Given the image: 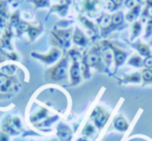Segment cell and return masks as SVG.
Segmentation results:
<instances>
[{
    "label": "cell",
    "instance_id": "7402d4cb",
    "mask_svg": "<svg viewBox=\"0 0 152 141\" xmlns=\"http://www.w3.org/2000/svg\"><path fill=\"white\" fill-rule=\"evenodd\" d=\"M129 64L133 65V67H142V65L144 64V61L142 60V58L139 56V55H134V56H132L130 59H129L128 61Z\"/></svg>",
    "mask_w": 152,
    "mask_h": 141
},
{
    "label": "cell",
    "instance_id": "9a60e30c",
    "mask_svg": "<svg viewBox=\"0 0 152 141\" xmlns=\"http://www.w3.org/2000/svg\"><path fill=\"white\" fill-rule=\"evenodd\" d=\"M12 0H0V17L9 18V9H7V4L11 2Z\"/></svg>",
    "mask_w": 152,
    "mask_h": 141
},
{
    "label": "cell",
    "instance_id": "5b68a950",
    "mask_svg": "<svg viewBox=\"0 0 152 141\" xmlns=\"http://www.w3.org/2000/svg\"><path fill=\"white\" fill-rule=\"evenodd\" d=\"M61 49L59 48H53L47 54H38V53H31V56L36 57V58L42 60L46 64H51V63L55 62L61 56Z\"/></svg>",
    "mask_w": 152,
    "mask_h": 141
},
{
    "label": "cell",
    "instance_id": "2e32d148",
    "mask_svg": "<svg viewBox=\"0 0 152 141\" xmlns=\"http://www.w3.org/2000/svg\"><path fill=\"white\" fill-rule=\"evenodd\" d=\"M16 71H17V67L15 64H7L0 69V73L7 75V76H13Z\"/></svg>",
    "mask_w": 152,
    "mask_h": 141
},
{
    "label": "cell",
    "instance_id": "603a6c76",
    "mask_svg": "<svg viewBox=\"0 0 152 141\" xmlns=\"http://www.w3.org/2000/svg\"><path fill=\"white\" fill-rule=\"evenodd\" d=\"M152 33V17H149L147 21V28H146V38L150 36Z\"/></svg>",
    "mask_w": 152,
    "mask_h": 141
},
{
    "label": "cell",
    "instance_id": "ffe728a7",
    "mask_svg": "<svg viewBox=\"0 0 152 141\" xmlns=\"http://www.w3.org/2000/svg\"><path fill=\"white\" fill-rule=\"evenodd\" d=\"M131 38H134L135 36H137L140 34L142 30V23L140 21H135L132 24V28H131Z\"/></svg>",
    "mask_w": 152,
    "mask_h": 141
},
{
    "label": "cell",
    "instance_id": "e0dca14e",
    "mask_svg": "<svg viewBox=\"0 0 152 141\" xmlns=\"http://www.w3.org/2000/svg\"><path fill=\"white\" fill-rule=\"evenodd\" d=\"M28 1L34 3V9H45L50 7V0H28Z\"/></svg>",
    "mask_w": 152,
    "mask_h": 141
},
{
    "label": "cell",
    "instance_id": "d6986e66",
    "mask_svg": "<svg viewBox=\"0 0 152 141\" xmlns=\"http://www.w3.org/2000/svg\"><path fill=\"white\" fill-rule=\"evenodd\" d=\"M142 79L145 83H152V69H145L142 71Z\"/></svg>",
    "mask_w": 152,
    "mask_h": 141
},
{
    "label": "cell",
    "instance_id": "277c9868",
    "mask_svg": "<svg viewBox=\"0 0 152 141\" xmlns=\"http://www.w3.org/2000/svg\"><path fill=\"white\" fill-rule=\"evenodd\" d=\"M102 7L101 0H81L80 14H86L88 17H95Z\"/></svg>",
    "mask_w": 152,
    "mask_h": 141
},
{
    "label": "cell",
    "instance_id": "8fae6325",
    "mask_svg": "<svg viewBox=\"0 0 152 141\" xmlns=\"http://www.w3.org/2000/svg\"><path fill=\"white\" fill-rule=\"evenodd\" d=\"M78 20H79V22H80V23L83 24L86 28H87V29L91 30L92 32H97V28H96V26L94 25V23L89 19V18H87L86 16L79 14Z\"/></svg>",
    "mask_w": 152,
    "mask_h": 141
},
{
    "label": "cell",
    "instance_id": "484cf974",
    "mask_svg": "<svg viewBox=\"0 0 152 141\" xmlns=\"http://www.w3.org/2000/svg\"><path fill=\"white\" fill-rule=\"evenodd\" d=\"M137 3H139V4L143 5L144 3H146V1H147V0H137Z\"/></svg>",
    "mask_w": 152,
    "mask_h": 141
},
{
    "label": "cell",
    "instance_id": "3957f363",
    "mask_svg": "<svg viewBox=\"0 0 152 141\" xmlns=\"http://www.w3.org/2000/svg\"><path fill=\"white\" fill-rule=\"evenodd\" d=\"M18 89H19V84L15 77L0 73V93L17 91Z\"/></svg>",
    "mask_w": 152,
    "mask_h": 141
},
{
    "label": "cell",
    "instance_id": "4316f807",
    "mask_svg": "<svg viewBox=\"0 0 152 141\" xmlns=\"http://www.w3.org/2000/svg\"><path fill=\"white\" fill-rule=\"evenodd\" d=\"M149 17H152V9H149Z\"/></svg>",
    "mask_w": 152,
    "mask_h": 141
},
{
    "label": "cell",
    "instance_id": "7a4b0ae2",
    "mask_svg": "<svg viewBox=\"0 0 152 141\" xmlns=\"http://www.w3.org/2000/svg\"><path fill=\"white\" fill-rule=\"evenodd\" d=\"M71 34V28H54L52 30L53 44L57 46V48H69Z\"/></svg>",
    "mask_w": 152,
    "mask_h": 141
},
{
    "label": "cell",
    "instance_id": "30bf717a",
    "mask_svg": "<svg viewBox=\"0 0 152 141\" xmlns=\"http://www.w3.org/2000/svg\"><path fill=\"white\" fill-rule=\"evenodd\" d=\"M142 7H143V5L137 3L134 7L129 9L127 15L125 16V20H126L127 22H135V20H137V18L140 17V15H141Z\"/></svg>",
    "mask_w": 152,
    "mask_h": 141
},
{
    "label": "cell",
    "instance_id": "ba28073f",
    "mask_svg": "<svg viewBox=\"0 0 152 141\" xmlns=\"http://www.w3.org/2000/svg\"><path fill=\"white\" fill-rule=\"evenodd\" d=\"M124 19H125V16L122 12H117L116 14L112 15V23H110V28L103 33V35H105L106 33H108V32L113 31V30L120 27V26L123 24V22H124Z\"/></svg>",
    "mask_w": 152,
    "mask_h": 141
},
{
    "label": "cell",
    "instance_id": "8992f818",
    "mask_svg": "<svg viewBox=\"0 0 152 141\" xmlns=\"http://www.w3.org/2000/svg\"><path fill=\"white\" fill-rule=\"evenodd\" d=\"M72 3V0H58V3L53 4L50 9V12H55L61 17H65L68 13L70 4Z\"/></svg>",
    "mask_w": 152,
    "mask_h": 141
},
{
    "label": "cell",
    "instance_id": "52a82bcc",
    "mask_svg": "<svg viewBox=\"0 0 152 141\" xmlns=\"http://www.w3.org/2000/svg\"><path fill=\"white\" fill-rule=\"evenodd\" d=\"M108 46L110 47V49L113 50V53H114V60H115V63H116V67H120L123 62L125 61L127 57V53L125 51L121 50V49L117 48L116 46L112 44L110 42H107Z\"/></svg>",
    "mask_w": 152,
    "mask_h": 141
},
{
    "label": "cell",
    "instance_id": "4fadbf2b",
    "mask_svg": "<svg viewBox=\"0 0 152 141\" xmlns=\"http://www.w3.org/2000/svg\"><path fill=\"white\" fill-rule=\"evenodd\" d=\"M134 46L142 56H146V57L150 56L151 51H150V48L147 46V45L143 44V43H137V44H135Z\"/></svg>",
    "mask_w": 152,
    "mask_h": 141
},
{
    "label": "cell",
    "instance_id": "5bb4252c",
    "mask_svg": "<svg viewBox=\"0 0 152 141\" xmlns=\"http://www.w3.org/2000/svg\"><path fill=\"white\" fill-rule=\"evenodd\" d=\"M106 7L110 12H114L120 7L122 3H124V0H105Z\"/></svg>",
    "mask_w": 152,
    "mask_h": 141
},
{
    "label": "cell",
    "instance_id": "44dd1931",
    "mask_svg": "<svg viewBox=\"0 0 152 141\" xmlns=\"http://www.w3.org/2000/svg\"><path fill=\"white\" fill-rule=\"evenodd\" d=\"M142 79V75L140 73H133L131 75L125 77L124 81L125 82H132V83H139Z\"/></svg>",
    "mask_w": 152,
    "mask_h": 141
},
{
    "label": "cell",
    "instance_id": "cb8c5ba5",
    "mask_svg": "<svg viewBox=\"0 0 152 141\" xmlns=\"http://www.w3.org/2000/svg\"><path fill=\"white\" fill-rule=\"evenodd\" d=\"M137 4V0H124V5L129 9H132V7H134Z\"/></svg>",
    "mask_w": 152,
    "mask_h": 141
},
{
    "label": "cell",
    "instance_id": "6da1fadb",
    "mask_svg": "<svg viewBox=\"0 0 152 141\" xmlns=\"http://www.w3.org/2000/svg\"><path fill=\"white\" fill-rule=\"evenodd\" d=\"M68 58L69 55L64 56L54 67L47 69L45 73V77L47 80L50 81H61L67 78L68 74Z\"/></svg>",
    "mask_w": 152,
    "mask_h": 141
},
{
    "label": "cell",
    "instance_id": "9c48e42d",
    "mask_svg": "<svg viewBox=\"0 0 152 141\" xmlns=\"http://www.w3.org/2000/svg\"><path fill=\"white\" fill-rule=\"evenodd\" d=\"M72 38H73V43L75 45H77V46L85 47V46H87L88 42H89V40H88V38H87V36L83 34V32L81 31V30L79 29L78 27L75 28Z\"/></svg>",
    "mask_w": 152,
    "mask_h": 141
},
{
    "label": "cell",
    "instance_id": "d4e9b609",
    "mask_svg": "<svg viewBox=\"0 0 152 141\" xmlns=\"http://www.w3.org/2000/svg\"><path fill=\"white\" fill-rule=\"evenodd\" d=\"M144 65L147 69H152V55L146 57V59L144 60Z\"/></svg>",
    "mask_w": 152,
    "mask_h": 141
},
{
    "label": "cell",
    "instance_id": "7c38bea8",
    "mask_svg": "<svg viewBox=\"0 0 152 141\" xmlns=\"http://www.w3.org/2000/svg\"><path fill=\"white\" fill-rule=\"evenodd\" d=\"M26 32H27L28 35H29L30 40H34L41 32H42V26H34L30 24V26L28 27V29Z\"/></svg>",
    "mask_w": 152,
    "mask_h": 141
},
{
    "label": "cell",
    "instance_id": "ac0fdd59",
    "mask_svg": "<svg viewBox=\"0 0 152 141\" xmlns=\"http://www.w3.org/2000/svg\"><path fill=\"white\" fill-rule=\"evenodd\" d=\"M21 19H20V13L19 11H16L10 16V25L11 26H15L17 27V25L20 23Z\"/></svg>",
    "mask_w": 152,
    "mask_h": 141
}]
</instances>
